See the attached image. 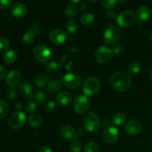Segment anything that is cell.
I'll list each match as a JSON object with an SVG mask.
<instances>
[{
    "label": "cell",
    "instance_id": "13",
    "mask_svg": "<svg viewBox=\"0 0 152 152\" xmlns=\"http://www.w3.org/2000/svg\"><path fill=\"white\" fill-rule=\"evenodd\" d=\"M19 91L21 94L23 96L24 99L28 102H30L34 98L32 85L30 82L24 81L23 83H22V84L20 85L19 88Z\"/></svg>",
    "mask_w": 152,
    "mask_h": 152
},
{
    "label": "cell",
    "instance_id": "53",
    "mask_svg": "<svg viewBox=\"0 0 152 152\" xmlns=\"http://www.w3.org/2000/svg\"><path fill=\"white\" fill-rule=\"evenodd\" d=\"M0 152H1V150H0Z\"/></svg>",
    "mask_w": 152,
    "mask_h": 152
},
{
    "label": "cell",
    "instance_id": "17",
    "mask_svg": "<svg viewBox=\"0 0 152 152\" xmlns=\"http://www.w3.org/2000/svg\"><path fill=\"white\" fill-rule=\"evenodd\" d=\"M10 13H11L12 16H14L15 18L21 19L26 16L27 13H28V9L23 3L16 2L12 5L11 8H10Z\"/></svg>",
    "mask_w": 152,
    "mask_h": 152
},
{
    "label": "cell",
    "instance_id": "3",
    "mask_svg": "<svg viewBox=\"0 0 152 152\" xmlns=\"http://www.w3.org/2000/svg\"><path fill=\"white\" fill-rule=\"evenodd\" d=\"M101 88V84L99 80L94 77H89L86 79L83 83V90L85 95L92 96L96 95Z\"/></svg>",
    "mask_w": 152,
    "mask_h": 152
},
{
    "label": "cell",
    "instance_id": "18",
    "mask_svg": "<svg viewBox=\"0 0 152 152\" xmlns=\"http://www.w3.org/2000/svg\"><path fill=\"white\" fill-rule=\"evenodd\" d=\"M56 101L62 106H68L72 102V96L68 91H61L56 95Z\"/></svg>",
    "mask_w": 152,
    "mask_h": 152
},
{
    "label": "cell",
    "instance_id": "14",
    "mask_svg": "<svg viewBox=\"0 0 152 152\" xmlns=\"http://www.w3.org/2000/svg\"><path fill=\"white\" fill-rule=\"evenodd\" d=\"M61 137L62 140L67 142H73L76 140L77 137V133L75 129L70 126H63L59 132Z\"/></svg>",
    "mask_w": 152,
    "mask_h": 152
},
{
    "label": "cell",
    "instance_id": "35",
    "mask_svg": "<svg viewBox=\"0 0 152 152\" xmlns=\"http://www.w3.org/2000/svg\"><path fill=\"white\" fill-rule=\"evenodd\" d=\"M117 0H100L101 5L107 9H111L116 6Z\"/></svg>",
    "mask_w": 152,
    "mask_h": 152
},
{
    "label": "cell",
    "instance_id": "32",
    "mask_svg": "<svg viewBox=\"0 0 152 152\" xmlns=\"http://www.w3.org/2000/svg\"><path fill=\"white\" fill-rule=\"evenodd\" d=\"M83 149V144L78 140L73 141L70 146V150L71 152H81Z\"/></svg>",
    "mask_w": 152,
    "mask_h": 152
},
{
    "label": "cell",
    "instance_id": "24",
    "mask_svg": "<svg viewBox=\"0 0 152 152\" xmlns=\"http://www.w3.org/2000/svg\"><path fill=\"white\" fill-rule=\"evenodd\" d=\"M34 40H35V34L33 30H28L22 37V41H23L24 44H25L26 45H32L34 42Z\"/></svg>",
    "mask_w": 152,
    "mask_h": 152
},
{
    "label": "cell",
    "instance_id": "7",
    "mask_svg": "<svg viewBox=\"0 0 152 152\" xmlns=\"http://www.w3.org/2000/svg\"><path fill=\"white\" fill-rule=\"evenodd\" d=\"M64 86L69 89H78L82 84V79L79 74L76 73H68L64 76L62 79Z\"/></svg>",
    "mask_w": 152,
    "mask_h": 152
},
{
    "label": "cell",
    "instance_id": "42",
    "mask_svg": "<svg viewBox=\"0 0 152 152\" xmlns=\"http://www.w3.org/2000/svg\"><path fill=\"white\" fill-rule=\"evenodd\" d=\"M105 16L108 19H115V17L117 16V13H115V11L112 10H108L105 12Z\"/></svg>",
    "mask_w": 152,
    "mask_h": 152
},
{
    "label": "cell",
    "instance_id": "38",
    "mask_svg": "<svg viewBox=\"0 0 152 152\" xmlns=\"http://www.w3.org/2000/svg\"><path fill=\"white\" fill-rule=\"evenodd\" d=\"M17 96V93H16V90L13 88H10L8 90L6 91V97L9 99V100H14Z\"/></svg>",
    "mask_w": 152,
    "mask_h": 152
},
{
    "label": "cell",
    "instance_id": "46",
    "mask_svg": "<svg viewBox=\"0 0 152 152\" xmlns=\"http://www.w3.org/2000/svg\"><path fill=\"white\" fill-rule=\"evenodd\" d=\"M15 108H16V109L18 111H21V110L23 108V105H22L21 102H17V103L16 104V107H15Z\"/></svg>",
    "mask_w": 152,
    "mask_h": 152
},
{
    "label": "cell",
    "instance_id": "40",
    "mask_svg": "<svg viewBox=\"0 0 152 152\" xmlns=\"http://www.w3.org/2000/svg\"><path fill=\"white\" fill-rule=\"evenodd\" d=\"M113 53L116 55H120L122 54L123 53H124L125 51V48L124 46L122 45H117L114 47L113 48Z\"/></svg>",
    "mask_w": 152,
    "mask_h": 152
},
{
    "label": "cell",
    "instance_id": "5",
    "mask_svg": "<svg viewBox=\"0 0 152 152\" xmlns=\"http://www.w3.org/2000/svg\"><path fill=\"white\" fill-rule=\"evenodd\" d=\"M136 21V15L132 10L121 12L117 17V22L121 28H127L132 26Z\"/></svg>",
    "mask_w": 152,
    "mask_h": 152
},
{
    "label": "cell",
    "instance_id": "9",
    "mask_svg": "<svg viewBox=\"0 0 152 152\" xmlns=\"http://www.w3.org/2000/svg\"><path fill=\"white\" fill-rule=\"evenodd\" d=\"M113 55V50L107 46H101L95 53V59L100 64L107 63L111 60Z\"/></svg>",
    "mask_w": 152,
    "mask_h": 152
},
{
    "label": "cell",
    "instance_id": "12",
    "mask_svg": "<svg viewBox=\"0 0 152 152\" xmlns=\"http://www.w3.org/2000/svg\"><path fill=\"white\" fill-rule=\"evenodd\" d=\"M49 40L52 44L62 45L66 41L67 34L64 31L61 29H55L53 30L49 34L48 36Z\"/></svg>",
    "mask_w": 152,
    "mask_h": 152
},
{
    "label": "cell",
    "instance_id": "16",
    "mask_svg": "<svg viewBox=\"0 0 152 152\" xmlns=\"http://www.w3.org/2000/svg\"><path fill=\"white\" fill-rule=\"evenodd\" d=\"M126 132L131 135H137L142 132V126L140 121L137 120H131L125 126Z\"/></svg>",
    "mask_w": 152,
    "mask_h": 152
},
{
    "label": "cell",
    "instance_id": "27",
    "mask_svg": "<svg viewBox=\"0 0 152 152\" xmlns=\"http://www.w3.org/2000/svg\"><path fill=\"white\" fill-rule=\"evenodd\" d=\"M141 68H142V65L138 61H133L131 62L129 65V71L132 74H137L138 73L140 72Z\"/></svg>",
    "mask_w": 152,
    "mask_h": 152
},
{
    "label": "cell",
    "instance_id": "31",
    "mask_svg": "<svg viewBox=\"0 0 152 152\" xmlns=\"http://www.w3.org/2000/svg\"><path fill=\"white\" fill-rule=\"evenodd\" d=\"M35 100L39 103H45L48 99V96L45 92L37 91L34 94Z\"/></svg>",
    "mask_w": 152,
    "mask_h": 152
},
{
    "label": "cell",
    "instance_id": "52",
    "mask_svg": "<svg viewBox=\"0 0 152 152\" xmlns=\"http://www.w3.org/2000/svg\"><path fill=\"white\" fill-rule=\"evenodd\" d=\"M149 38H150V40H151V41L152 42V31H151V32L150 33V35H149Z\"/></svg>",
    "mask_w": 152,
    "mask_h": 152
},
{
    "label": "cell",
    "instance_id": "2",
    "mask_svg": "<svg viewBox=\"0 0 152 152\" xmlns=\"http://www.w3.org/2000/svg\"><path fill=\"white\" fill-rule=\"evenodd\" d=\"M84 129L89 132H95L100 127V120L94 112H88L83 119Z\"/></svg>",
    "mask_w": 152,
    "mask_h": 152
},
{
    "label": "cell",
    "instance_id": "6",
    "mask_svg": "<svg viewBox=\"0 0 152 152\" xmlns=\"http://www.w3.org/2000/svg\"><path fill=\"white\" fill-rule=\"evenodd\" d=\"M34 55L40 62H47L51 59L52 52L47 45L44 44L38 45L34 49Z\"/></svg>",
    "mask_w": 152,
    "mask_h": 152
},
{
    "label": "cell",
    "instance_id": "19",
    "mask_svg": "<svg viewBox=\"0 0 152 152\" xmlns=\"http://www.w3.org/2000/svg\"><path fill=\"white\" fill-rule=\"evenodd\" d=\"M151 12L149 7L148 6H141L137 10L136 16L137 19L140 21H145L149 19L151 16Z\"/></svg>",
    "mask_w": 152,
    "mask_h": 152
},
{
    "label": "cell",
    "instance_id": "11",
    "mask_svg": "<svg viewBox=\"0 0 152 152\" xmlns=\"http://www.w3.org/2000/svg\"><path fill=\"white\" fill-rule=\"evenodd\" d=\"M102 137L107 143L114 144L118 141L120 138V132L116 127L110 126L104 130Z\"/></svg>",
    "mask_w": 152,
    "mask_h": 152
},
{
    "label": "cell",
    "instance_id": "1",
    "mask_svg": "<svg viewBox=\"0 0 152 152\" xmlns=\"http://www.w3.org/2000/svg\"><path fill=\"white\" fill-rule=\"evenodd\" d=\"M110 81L112 87L120 92L127 91L132 86V78L124 72H116L113 74Z\"/></svg>",
    "mask_w": 152,
    "mask_h": 152
},
{
    "label": "cell",
    "instance_id": "28",
    "mask_svg": "<svg viewBox=\"0 0 152 152\" xmlns=\"http://www.w3.org/2000/svg\"><path fill=\"white\" fill-rule=\"evenodd\" d=\"M79 25L78 22L74 19L68 20L65 24V30L70 34H74L78 30Z\"/></svg>",
    "mask_w": 152,
    "mask_h": 152
},
{
    "label": "cell",
    "instance_id": "36",
    "mask_svg": "<svg viewBox=\"0 0 152 152\" xmlns=\"http://www.w3.org/2000/svg\"><path fill=\"white\" fill-rule=\"evenodd\" d=\"M46 69L50 73H54L59 69V64L56 62H50L46 65Z\"/></svg>",
    "mask_w": 152,
    "mask_h": 152
},
{
    "label": "cell",
    "instance_id": "20",
    "mask_svg": "<svg viewBox=\"0 0 152 152\" xmlns=\"http://www.w3.org/2000/svg\"><path fill=\"white\" fill-rule=\"evenodd\" d=\"M16 59H17V53L16 50H7L3 54V61L7 65H12L16 62Z\"/></svg>",
    "mask_w": 152,
    "mask_h": 152
},
{
    "label": "cell",
    "instance_id": "51",
    "mask_svg": "<svg viewBox=\"0 0 152 152\" xmlns=\"http://www.w3.org/2000/svg\"><path fill=\"white\" fill-rule=\"evenodd\" d=\"M126 1H127V0H117V1H119V2H120V3L126 2Z\"/></svg>",
    "mask_w": 152,
    "mask_h": 152
},
{
    "label": "cell",
    "instance_id": "21",
    "mask_svg": "<svg viewBox=\"0 0 152 152\" xmlns=\"http://www.w3.org/2000/svg\"><path fill=\"white\" fill-rule=\"evenodd\" d=\"M95 17L94 14L90 12H86V13H83L80 18V23L83 25H91L94 23V22Z\"/></svg>",
    "mask_w": 152,
    "mask_h": 152
},
{
    "label": "cell",
    "instance_id": "45",
    "mask_svg": "<svg viewBox=\"0 0 152 152\" xmlns=\"http://www.w3.org/2000/svg\"><path fill=\"white\" fill-rule=\"evenodd\" d=\"M88 7V4L86 2H85V1H83V2L80 3V10H83V11H85V10H87Z\"/></svg>",
    "mask_w": 152,
    "mask_h": 152
},
{
    "label": "cell",
    "instance_id": "44",
    "mask_svg": "<svg viewBox=\"0 0 152 152\" xmlns=\"http://www.w3.org/2000/svg\"><path fill=\"white\" fill-rule=\"evenodd\" d=\"M39 152H53V151H52L51 148H49L48 146L44 145V146H42L41 148H39Z\"/></svg>",
    "mask_w": 152,
    "mask_h": 152
},
{
    "label": "cell",
    "instance_id": "43",
    "mask_svg": "<svg viewBox=\"0 0 152 152\" xmlns=\"http://www.w3.org/2000/svg\"><path fill=\"white\" fill-rule=\"evenodd\" d=\"M6 75V69L3 66L0 65V80H3Z\"/></svg>",
    "mask_w": 152,
    "mask_h": 152
},
{
    "label": "cell",
    "instance_id": "49",
    "mask_svg": "<svg viewBox=\"0 0 152 152\" xmlns=\"http://www.w3.org/2000/svg\"><path fill=\"white\" fill-rule=\"evenodd\" d=\"M69 1H71V2L74 3V4H77V3H80V2H81L82 0H69Z\"/></svg>",
    "mask_w": 152,
    "mask_h": 152
},
{
    "label": "cell",
    "instance_id": "29",
    "mask_svg": "<svg viewBox=\"0 0 152 152\" xmlns=\"http://www.w3.org/2000/svg\"><path fill=\"white\" fill-rule=\"evenodd\" d=\"M10 107L5 101L0 99V120L5 118L8 114Z\"/></svg>",
    "mask_w": 152,
    "mask_h": 152
},
{
    "label": "cell",
    "instance_id": "26",
    "mask_svg": "<svg viewBox=\"0 0 152 152\" xmlns=\"http://www.w3.org/2000/svg\"><path fill=\"white\" fill-rule=\"evenodd\" d=\"M49 82V78L48 76L45 75V74H40V75L37 76L35 79V83L37 86L40 88H43L46 87Z\"/></svg>",
    "mask_w": 152,
    "mask_h": 152
},
{
    "label": "cell",
    "instance_id": "10",
    "mask_svg": "<svg viewBox=\"0 0 152 152\" xmlns=\"http://www.w3.org/2000/svg\"><path fill=\"white\" fill-rule=\"evenodd\" d=\"M26 122V116L22 111H17L10 115L8 119V125L13 129H21Z\"/></svg>",
    "mask_w": 152,
    "mask_h": 152
},
{
    "label": "cell",
    "instance_id": "30",
    "mask_svg": "<svg viewBox=\"0 0 152 152\" xmlns=\"http://www.w3.org/2000/svg\"><path fill=\"white\" fill-rule=\"evenodd\" d=\"M65 13L68 17L74 18L78 14V8L75 5L70 4L66 7L65 10Z\"/></svg>",
    "mask_w": 152,
    "mask_h": 152
},
{
    "label": "cell",
    "instance_id": "50",
    "mask_svg": "<svg viewBox=\"0 0 152 152\" xmlns=\"http://www.w3.org/2000/svg\"><path fill=\"white\" fill-rule=\"evenodd\" d=\"M87 1L91 4H94V3H96L98 0H87Z\"/></svg>",
    "mask_w": 152,
    "mask_h": 152
},
{
    "label": "cell",
    "instance_id": "41",
    "mask_svg": "<svg viewBox=\"0 0 152 152\" xmlns=\"http://www.w3.org/2000/svg\"><path fill=\"white\" fill-rule=\"evenodd\" d=\"M56 103L55 102H53V101H50V102H48L47 103V105H46L45 107V109L47 110L48 112L51 113V112H53V111H55V110L56 109Z\"/></svg>",
    "mask_w": 152,
    "mask_h": 152
},
{
    "label": "cell",
    "instance_id": "22",
    "mask_svg": "<svg viewBox=\"0 0 152 152\" xmlns=\"http://www.w3.org/2000/svg\"><path fill=\"white\" fill-rule=\"evenodd\" d=\"M46 88H47V90L50 93H56L62 88V83L58 80H50V81L48 82Z\"/></svg>",
    "mask_w": 152,
    "mask_h": 152
},
{
    "label": "cell",
    "instance_id": "34",
    "mask_svg": "<svg viewBox=\"0 0 152 152\" xmlns=\"http://www.w3.org/2000/svg\"><path fill=\"white\" fill-rule=\"evenodd\" d=\"M85 152H99V147L94 142H88L86 143L84 148Z\"/></svg>",
    "mask_w": 152,
    "mask_h": 152
},
{
    "label": "cell",
    "instance_id": "37",
    "mask_svg": "<svg viewBox=\"0 0 152 152\" xmlns=\"http://www.w3.org/2000/svg\"><path fill=\"white\" fill-rule=\"evenodd\" d=\"M37 108V104L34 102H32V101H30V102H28L25 105V110L26 112L28 113H32L34 111H35Z\"/></svg>",
    "mask_w": 152,
    "mask_h": 152
},
{
    "label": "cell",
    "instance_id": "39",
    "mask_svg": "<svg viewBox=\"0 0 152 152\" xmlns=\"http://www.w3.org/2000/svg\"><path fill=\"white\" fill-rule=\"evenodd\" d=\"M13 0H0V10H5L10 7Z\"/></svg>",
    "mask_w": 152,
    "mask_h": 152
},
{
    "label": "cell",
    "instance_id": "4",
    "mask_svg": "<svg viewBox=\"0 0 152 152\" xmlns=\"http://www.w3.org/2000/svg\"><path fill=\"white\" fill-rule=\"evenodd\" d=\"M90 107V102L88 96L85 94H80L76 96L73 101V108L75 112L83 114L87 112Z\"/></svg>",
    "mask_w": 152,
    "mask_h": 152
},
{
    "label": "cell",
    "instance_id": "33",
    "mask_svg": "<svg viewBox=\"0 0 152 152\" xmlns=\"http://www.w3.org/2000/svg\"><path fill=\"white\" fill-rule=\"evenodd\" d=\"M10 46V40L4 37H0V53L4 52Z\"/></svg>",
    "mask_w": 152,
    "mask_h": 152
},
{
    "label": "cell",
    "instance_id": "47",
    "mask_svg": "<svg viewBox=\"0 0 152 152\" xmlns=\"http://www.w3.org/2000/svg\"><path fill=\"white\" fill-rule=\"evenodd\" d=\"M102 124L104 126H106L109 124V121H108V119L104 118V119H102Z\"/></svg>",
    "mask_w": 152,
    "mask_h": 152
},
{
    "label": "cell",
    "instance_id": "23",
    "mask_svg": "<svg viewBox=\"0 0 152 152\" xmlns=\"http://www.w3.org/2000/svg\"><path fill=\"white\" fill-rule=\"evenodd\" d=\"M126 120H127V116L123 112L117 113L112 117L113 124L117 126H122V125L126 123Z\"/></svg>",
    "mask_w": 152,
    "mask_h": 152
},
{
    "label": "cell",
    "instance_id": "8",
    "mask_svg": "<svg viewBox=\"0 0 152 152\" xmlns=\"http://www.w3.org/2000/svg\"><path fill=\"white\" fill-rule=\"evenodd\" d=\"M120 35H121V32L117 27L113 25H110L106 28L104 33V41L108 45L114 44L120 39Z\"/></svg>",
    "mask_w": 152,
    "mask_h": 152
},
{
    "label": "cell",
    "instance_id": "25",
    "mask_svg": "<svg viewBox=\"0 0 152 152\" xmlns=\"http://www.w3.org/2000/svg\"><path fill=\"white\" fill-rule=\"evenodd\" d=\"M28 123L33 127H38L42 123V118L38 114L32 113L28 117Z\"/></svg>",
    "mask_w": 152,
    "mask_h": 152
},
{
    "label": "cell",
    "instance_id": "48",
    "mask_svg": "<svg viewBox=\"0 0 152 152\" xmlns=\"http://www.w3.org/2000/svg\"><path fill=\"white\" fill-rule=\"evenodd\" d=\"M148 77H149L150 80H151L152 81V65H151V66H150L149 69H148Z\"/></svg>",
    "mask_w": 152,
    "mask_h": 152
},
{
    "label": "cell",
    "instance_id": "15",
    "mask_svg": "<svg viewBox=\"0 0 152 152\" xmlns=\"http://www.w3.org/2000/svg\"><path fill=\"white\" fill-rule=\"evenodd\" d=\"M21 78H22V76H21L20 72L19 71L12 70L6 77L5 83L8 87L14 88L20 83Z\"/></svg>",
    "mask_w": 152,
    "mask_h": 152
}]
</instances>
